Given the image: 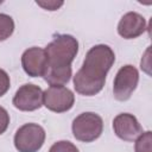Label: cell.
Here are the masks:
<instances>
[{
	"label": "cell",
	"instance_id": "cell-12",
	"mask_svg": "<svg viewBox=\"0 0 152 152\" xmlns=\"http://www.w3.org/2000/svg\"><path fill=\"white\" fill-rule=\"evenodd\" d=\"M151 145H152V133L151 131H146L135 139L134 150L135 152H151L152 151Z\"/></svg>",
	"mask_w": 152,
	"mask_h": 152
},
{
	"label": "cell",
	"instance_id": "cell-7",
	"mask_svg": "<svg viewBox=\"0 0 152 152\" xmlns=\"http://www.w3.org/2000/svg\"><path fill=\"white\" fill-rule=\"evenodd\" d=\"M12 102L13 106L19 110H37L43 106V90L36 84H24L15 91Z\"/></svg>",
	"mask_w": 152,
	"mask_h": 152
},
{
	"label": "cell",
	"instance_id": "cell-1",
	"mask_svg": "<svg viewBox=\"0 0 152 152\" xmlns=\"http://www.w3.org/2000/svg\"><path fill=\"white\" fill-rule=\"evenodd\" d=\"M115 62L112 48L104 44L93 46L86 55L82 66L74 76L75 90L84 96L100 93L104 86L107 72Z\"/></svg>",
	"mask_w": 152,
	"mask_h": 152
},
{
	"label": "cell",
	"instance_id": "cell-15",
	"mask_svg": "<svg viewBox=\"0 0 152 152\" xmlns=\"http://www.w3.org/2000/svg\"><path fill=\"white\" fill-rule=\"evenodd\" d=\"M8 125H10V114L4 107L0 106V134L5 133Z\"/></svg>",
	"mask_w": 152,
	"mask_h": 152
},
{
	"label": "cell",
	"instance_id": "cell-11",
	"mask_svg": "<svg viewBox=\"0 0 152 152\" xmlns=\"http://www.w3.org/2000/svg\"><path fill=\"white\" fill-rule=\"evenodd\" d=\"M14 31V21L12 17L5 13H0V42L6 40L12 36Z\"/></svg>",
	"mask_w": 152,
	"mask_h": 152
},
{
	"label": "cell",
	"instance_id": "cell-16",
	"mask_svg": "<svg viewBox=\"0 0 152 152\" xmlns=\"http://www.w3.org/2000/svg\"><path fill=\"white\" fill-rule=\"evenodd\" d=\"M37 5L42 6L48 11H56L63 5V1H37Z\"/></svg>",
	"mask_w": 152,
	"mask_h": 152
},
{
	"label": "cell",
	"instance_id": "cell-5",
	"mask_svg": "<svg viewBox=\"0 0 152 152\" xmlns=\"http://www.w3.org/2000/svg\"><path fill=\"white\" fill-rule=\"evenodd\" d=\"M139 82V72L135 66L127 64L119 69L113 82V94L118 101H127Z\"/></svg>",
	"mask_w": 152,
	"mask_h": 152
},
{
	"label": "cell",
	"instance_id": "cell-4",
	"mask_svg": "<svg viewBox=\"0 0 152 152\" xmlns=\"http://www.w3.org/2000/svg\"><path fill=\"white\" fill-rule=\"evenodd\" d=\"M45 141V131L38 124H25L14 134V146L19 152H38Z\"/></svg>",
	"mask_w": 152,
	"mask_h": 152
},
{
	"label": "cell",
	"instance_id": "cell-9",
	"mask_svg": "<svg viewBox=\"0 0 152 152\" xmlns=\"http://www.w3.org/2000/svg\"><path fill=\"white\" fill-rule=\"evenodd\" d=\"M113 129L116 137L125 141H133L142 133L141 125L137 118L129 113L118 114L113 120Z\"/></svg>",
	"mask_w": 152,
	"mask_h": 152
},
{
	"label": "cell",
	"instance_id": "cell-3",
	"mask_svg": "<svg viewBox=\"0 0 152 152\" xmlns=\"http://www.w3.org/2000/svg\"><path fill=\"white\" fill-rule=\"evenodd\" d=\"M71 129L76 140L91 142L100 138L102 134L103 121L99 114L93 112H84L74 119Z\"/></svg>",
	"mask_w": 152,
	"mask_h": 152
},
{
	"label": "cell",
	"instance_id": "cell-6",
	"mask_svg": "<svg viewBox=\"0 0 152 152\" xmlns=\"http://www.w3.org/2000/svg\"><path fill=\"white\" fill-rule=\"evenodd\" d=\"M74 102V93L64 86H50L45 91H43V104L51 112H68L72 108Z\"/></svg>",
	"mask_w": 152,
	"mask_h": 152
},
{
	"label": "cell",
	"instance_id": "cell-14",
	"mask_svg": "<svg viewBox=\"0 0 152 152\" xmlns=\"http://www.w3.org/2000/svg\"><path fill=\"white\" fill-rule=\"evenodd\" d=\"M10 86H11V81L8 74L4 69H0V97L8 91Z\"/></svg>",
	"mask_w": 152,
	"mask_h": 152
},
{
	"label": "cell",
	"instance_id": "cell-8",
	"mask_svg": "<svg viewBox=\"0 0 152 152\" xmlns=\"http://www.w3.org/2000/svg\"><path fill=\"white\" fill-rule=\"evenodd\" d=\"M48 65L45 50L38 46H32L25 50L21 55V66L31 77H43Z\"/></svg>",
	"mask_w": 152,
	"mask_h": 152
},
{
	"label": "cell",
	"instance_id": "cell-2",
	"mask_svg": "<svg viewBox=\"0 0 152 152\" xmlns=\"http://www.w3.org/2000/svg\"><path fill=\"white\" fill-rule=\"evenodd\" d=\"M48 65L44 80L50 86H64L71 76V63L78 52V42L71 34H57L44 49Z\"/></svg>",
	"mask_w": 152,
	"mask_h": 152
},
{
	"label": "cell",
	"instance_id": "cell-13",
	"mask_svg": "<svg viewBox=\"0 0 152 152\" xmlns=\"http://www.w3.org/2000/svg\"><path fill=\"white\" fill-rule=\"evenodd\" d=\"M49 152H80V151L72 142L68 140H61V141L55 142L50 147Z\"/></svg>",
	"mask_w": 152,
	"mask_h": 152
},
{
	"label": "cell",
	"instance_id": "cell-10",
	"mask_svg": "<svg viewBox=\"0 0 152 152\" xmlns=\"http://www.w3.org/2000/svg\"><path fill=\"white\" fill-rule=\"evenodd\" d=\"M146 30L145 18L137 12L126 13L118 24V33L125 39H133L141 36Z\"/></svg>",
	"mask_w": 152,
	"mask_h": 152
}]
</instances>
